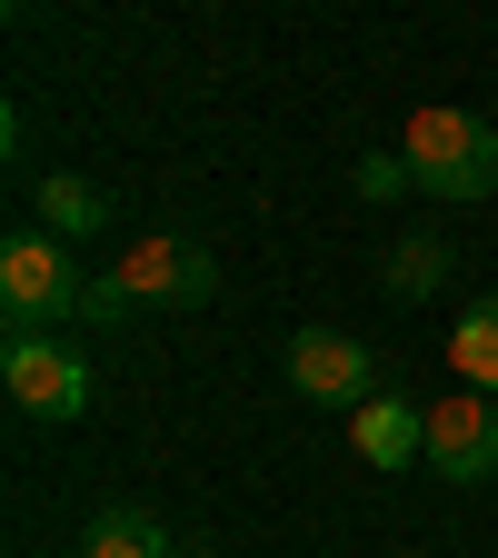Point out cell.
I'll return each mask as SVG.
<instances>
[{"label": "cell", "instance_id": "cell-10", "mask_svg": "<svg viewBox=\"0 0 498 558\" xmlns=\"http://www.w3.org/2000/svg\"><path fill=\"white\" fill-rule=\"evenodd\" d=\"M40 220H50L60 240H90V230L110 220V190L81 180V170H50V180H40Z\"/></svg>", "mask_w": 498, "mask_h": 558}, {"label": "cell", "instance_id": "cell-5", "mask_svg": "<svg viewBox=\"0 0 498 558\" xmlns=\"http://www.w3.org/2000/svg\"><path fill=\"white\" fill-rule=\"evenodd\" d=\"M429 469L459 478V488L498 478V399H488V389H469V399H429Z\"/></svg>", "mask_w": 498, "mask_h": 558}, {"label": "cell", "instance_id": "cell-12", "mask_svg": "<svg viewBox=\"0 0 498 558\" xmlns=\"http://www.w3.org/2000/svg\"><path fill=\"white\" fill-rule=\"evenodd\" d=\"M349 190H360V199H399V190H418V180H409V150H369L360 170H349Z\"/></svg>", "mask_w": 498, "mask_h": 558}, {"label": "cell", "instance_id": "cell-6", "mask_svg": "<svg viewBox=\"0 0 498 558\" xmlns=\"http://www.w3.org/2000/svg\"><path fill=\"white\" fill-rule=\"evenodd\" d=\"M290 389L329 399V409H360V399H379V369H369V349L349 329H300L290 339Z\"/></svg>", "mask_w": 498, "mask_h": 558}, {"label": "cell", "instance_id": "cell-7", "mask_svg": "<svg viewBox=\"0 0 498 558\" xmlns=\"http://www.w3.org/2000/svg\"><path fill=\"white\" fill-rule=\"evenodd\" d=\"M349 449H360L369 469H409V459H429V409L399 399V389H379V399L349 409Z\"/></svg>", "mask_w": 498, "mask_h": 558}, {"label": "cell", "instance_id": "cell-3", "mask_svg": "<svg viewBox=\"0 0 498 558\" xmlns=\"http://www.w3.org/2000/svg\"><path fill=\"white\" fill-rule=\"evenodd\" d=\"M120 279H130L139 310H209V300H220V269H209V250L180 240V230H139V240L120 250Z\"/></svg>", "mask_w": 498, "mask_h": 558}, {"label": "cell", "instance_id": "cell-8", "mask_svg": "<svg viewBox=\"0 0 498 558\" xmlns=\"http://www.w3.org/2000/svg\"><path fill=\"white\" fill-rule=\"evenodd\" d=\"M449 369H459V389H488V399H498V290L459 310V329H449Z\"/></svg>", "mask_w": 498, "mask_h": 558}, {"label": "cell", "instance_id": "cell-9", "mask_svg": "<svg viewBox=\"0 0 498 558\" xmlns=\"http://www.w3.org/2000/svg\"><path fill=\"white\" fill-rule=\"evenodd\" d=\"M81 558H180V548H170V529L150 509H100L81 529Z\"/></svg>", "mask_w": 498, "mask_h": 558}, {"label": "cell", "instance_id": "cell-13", "mask_svg": "<svg viewBox=\"0 0 498 558\" xmlns=\"http://www.w3.org/2000/svg\"><path fill=\"white\" fill-rule=\"evenodd\" d=\"M130 310H139V300H130V279H120V269L81 290V319H90V329H130Z\"/></svg>", "mask_w": 498, "mask_h": 558}, {"label": "cell", "instance_id": "cell-4", "mask_svg": "<svg viewBox=\"0 0 498 558\" xmlns=\"http://www.w3.org/2000/svg\"><path fill=\"white\" fill-rule=\"evenodd\" d=\"M0 389H11L31 418H81L90 409V369H81V349H60L50 329H11V349H0Z\"/></svg>", "mask_w": 498, "mask_h": 558}, {"label": "cell", "instance_id": "cell-1", "mask_svg": "<svg viewBox=\"0 0 498 558\" xmlns=\"http://www.w3.org/2000/svg\"><path fill=\"white\" fill-rule=\"evenodd\" d=\"M399 150H409V180L429 199H488L498 190V130L478 110H409Z\"/></svg>", "mask_w": 498, "mask_h": 558}, {"label": "cell", "instance_id": "cell-11", "mask_svg": "<svg viewBox=\"0 0 498 558\" xmlns=\"http://www.w3.org/2000/svg\"><path fill=\"white\" fill-rule=\"evenodd\" d=\"M439 269H449V240H409V250L389 259V290H399V300H429Z\"/></svg>", "mask_w": 498, "mask_h": 558}, {"label": "cell", "instance_id": "cell-14", "mask_svg": "<svg viewBox=\"0 0 498 558\" xmlns=\"http://www.w3.org/2000/svg\"><path fill=\"white\" fill-rule=\"evenodd\" d=\"M190 558H220V548H190Z\"/></svg>", "mask_w": 498, "mask_h": 558}, {"label": "cell", "instance_id": "cell-2", "mask_svg": "<svg viewBox=\"0 0 498 558\" xmlns=\"http://www.w3.org/2000/svg\"><path fill=\"white\" fill-rule=\"evenodd\" d=\"M90 279L70 269V240L60 230H21V240H0V310H11V329H50L81 310Z\"/></svg>", "mask_w": 498, "mask_h": 558}]
</instances>
